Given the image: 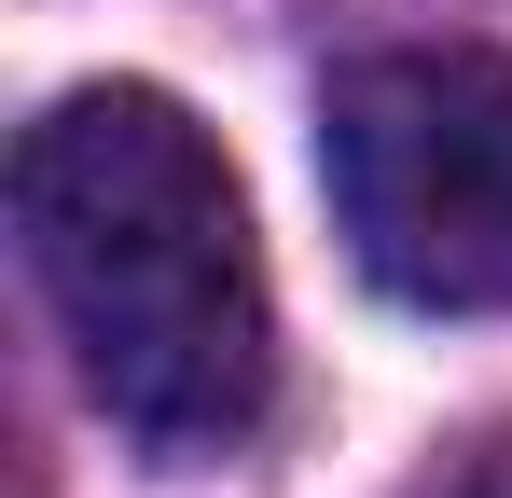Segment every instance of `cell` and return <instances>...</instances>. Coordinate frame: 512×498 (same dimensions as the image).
Segmentation results:
<instances>
[{"instance_id": "6da1fadb", "label": "cell", "mask_w": 512, "mask_h": 498, "mask_svg": "<svg viewBox=\"0 0 512 498\" xmlns=\"http://www.w3.org/2000/svg\"><path fill=\"white\" fill-rule=\"evenodd\" d=\"M28 291L70 346L84 402L139 457H236L277 402L250 194L167 83H84L14 139Z\"/></svg>"}, {"instance_id": "7a4b0ae2", "label": "cell", "mask_w": 512, "mask_h": 498, "mask_svg": "<svg viewBox=\"0 0 512 498\" xmlns=\"http://www.w3.org/2000/svg\"><path fill=\"white\" fill-rule=\"evenodd\" d=\"M319 180L360 277L429 319H512V56L402 42L319 97Z\"/></svg>"}, {"instance_id": "3957f363", "label": "cell", "mask_w": 512, "mask_h": 498, "mask_svg": "<svg viewBox=\"0 0 512 498\" xmlns=\"http://www.w3.org/2000/svg\"><path fill=\"white\" fill-rule=\"evenodd\" d=\"M429 498H512V443H471V457H457Z\"/></svg>"}]
</instances>
